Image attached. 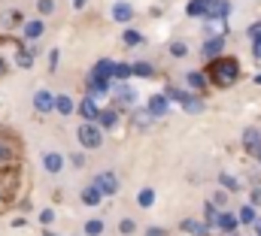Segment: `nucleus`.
Wrapping results in <instances>:
<instances>
[{"instance_id":"obj_1","label":"nucleus","mask_w":261,"mask_h":236,"mask_svg":"<svg viewBox=\"0 0 261 236\" xmlns=\"http://www.w3.org/2000/svg\"><path fill=\"white\" fill-rule=\"evenodd\" d=\"M210 79L219 85V88H228L240 79V64L237 58H216L210 64Z\"/></svg>"},{"instance_id":"obj_2","label":"nucleus","mask_w":261,"mask_h":236,"mask_svg":"<svg viewBox=\"0 0 261 236\" xmlns=\"http://www.w3.org/2000/svg\"><path fill=\"white\" fill-rule=\"evenodd\" d=\"M76 136H79V142H82L85 149H97V145L103 142V136H100V130H97L94 124H82Z\"/></svg>"},{"instance_id":"obj_3","label":"nucleus","mask_w":261,"mask_h":236,"mask_svg":"<svg viewBox=\"0 0 261 236\" xmlns=\"http://www.w3.org/2000/svg\"><path fill=\"white\" fill-rule=\"evenodd\" d=\"M15 188H18V176L6 167V170H0V203L3 200H9L12 194H15Z\"/></svg>"},{"instance_id":"obj_4","label":"nucleus","mask_w":261,"mask_h":236,"mask_svg":"<svg viewBox=\"0 0 261 236\" xmlns=\"http://www.w3.org/2000/svg\"><path fill=\"white\" fill-rule=\"evenodd\" d=\"M231 3L228 0H206L203 3V18H228Z\"/></svg>"},{"instance_id":"obj_5","label":"nucleus","mask_w":261,"mask_h":236,"mask_svg":"<svg viewBox=\"0 0 261 236\" xmlns=\"http://www.w3.org/2000/svg\"><path fill=\"white\" fill-rule=\"evenodd\" d=\"M94 188H97L100 194H116V191H119V179L113 176V173H100V176L94 179Z\"/></svg>"},{"instance_id":"obj_6","label":"nucleus","mask_w":261,"mask_h":236,"mask_svg":"<svg viewBox=\"0 0 261 236\" xmlns=\"http://www.w3.org/2000/svg\"><path fill=\"white\" fill-rule=\"evenodd\" d=\"M243 145H246V152H252L255 158H261V133L258 130H246L243 133Z\"/></svg>"},{"instance_id":"obj_7","label":"nucleus","mask_w":261,"mask_h":236,"mask_svg":"<svg viewBox=\"0 0 261 236\" xmlns=\"http://www.w3.org/2000/svg\"><path fill=\"white\" fill-rule=\"evenodd\" d=\"M149 115H152V118H161V115H167V97H161V94H155V97L149 100Z\"/></svg>"},{"instance_id":"obj_8","label":"nucleus","mask_w":261,"mask_h":236,"mask_svg":"<svg viewBox=\"0 0 261 236\" xmlns=\"http://www.w3.org/2000/svg\"><path fill=\"white\" fill-rule=\"evenodd\" d=\"M34 106H37V112H52V94L49 91H37L34 94Z\"/></svg>"},{"instance_id":"obj_9","label":"nucleus","mask_w":261,"mask_h":236,"mask_svg":"<svg viewBox=\"0 0 261 236\" xmlns=\"http://www.w3.org/2000/svg\"><path fill=\"white\" fill-rule=\"evenodd\" d=\"M52 109H55L58 115H70V112H73V100H70L67 94H61V97H52Z\"/></svg>"},{"instance_id":"obj_10","label":"nucleus","mask_w":261,"mask_h":236,"mask_svg":"<svg viewBox=\"0 0 261 236\" xmlns=\"http://www.w3.org/2000/svg\"><path fill=\"white\" fill-rule=\"evenodd\" d=\"M216 224H219V227H222V230H225V233H234V230H237V224H240V221H237V218H234V215H231V212H219V221H216Z\"/></svg>"},{"instance_id":"obj_11","label":"nucleus","mask_w":261,"mask_h":236,"mask_svg":"<svg viewBox=\"0 0 261 236\" xmlns=\"http://www.w3.org/2000/svg\"><path fill=\"white\" fill-rule=\"evenodd\" d=\"M116 91V100L122 103V106H130L134 100H137V94H134V88H128V85H119V88H113Z\"/></svg>"},{"instance_id":"obj_12","label":"nucleus","mask_w":261,"mask_h":236,"mask_svg":"<svg viewBox=\"0 0 261 236\" xmlns=\"http://www.w3.org/2000/svg\"><path fill=\"white\" fill-rule=\"evenodd\" d=\"M222 46H225V40L222 37H213L210 43H203V58H216L222 52Z\"/></svg>"},{"instance_id":"obj_13","label":"nucleus","mask_w":261,"mask_h":236,"mask_svg":"<svg viewBox=\"0 0 261 236\" xmlns=\"http://www.w3.org/2000/svg\"><path fill=\"white\" fill-rule=\"evenodd\" d=\"M179 103H182V106H186V112H192V115L203 112V100H200V97H192V94H186Z\"/></svg>"},{"instance_id":"obj_14","label":"nucleus","mask_w":261,"mask_h":236,"mask_svg":"<svg viewBox=\"0 0 261 236\" xmlns=\"http://www.w3.org/2000/svg\"><path fill=\"white\" fill-rule=\"evenodd\" d=\"M43 167H46V170H49V173H58V170H61V167H64V158H61V155H55V152H52V155H46V158H43Z\"/></svg>"},{"instance_id":"obj_15","label":"nucleus","mask_w":261,"mask_h":236,"mask_svg":"<svg viewBox=\"0 0 261 236\" xmlns=\"http://www.w3.org/2000/svg\"><path fill=\"white\" fill-rule=\"evenodd\" d=\"M130 15H134L130 3H116V6H113V18H116V21H130Z\"/></svg>"},{"instance_id":"obj_16","label":"nucleus","mask_w":261,"mask_h":236,"mask_svg":"<svg viewBox=\"0 0 261 236\" xmlns=\"http://www.w3.org/2000/svg\"><path fill=\"white\" fill-rule=\"evenodd\" d=\"M182 230H189L192 236H206V224H200L195 218H186V221H182Z\"/></svg>"},{"instance_id":"obj_17","label":"nucleus","mask_w":261,"mask_h":236,"mask_svg":"<svg viewBox=\"0 0 261 236\" xmlns=\"http://www.w3.org/2000/svg\"><path fill=\"white\" fill-rule=\"evenodd\" d=\"M79 112H82V118H88V121H91V118H97V112H100V109L94 106V100H91V97H85V100L79 103Z\"/></svg>"},{"instance_id":"obj_18","label":"nucleus","mask_w":261,"mask_h":236,"mask_svg":"<svg viewBox=\"0 0 261 236\" xmlns=\"http://www.w3.org/2000/svg\"><path fill=\"white\" fill-rule=\"evenodd\" d=\"M91 76H94V79H110V76H113V61H97V67H94Z\"/></svg>"},{"instance_id":"obj_19","label":"nucleus","mask_w":261,"mask_h":236,"mask_svg":"<svg viewBox=\"0 0 261 236\" xmlns=\"http://www.w3.org/2000/svg\"><path fill=\"white\" fill-rule=\"evenodd\" d=\"M113 85H110V79H94L91 76V82H88V91H94V94H107Z\"/></svg>"},{"instance_id":"obj_20","label":"nucleus","mask_w":261,"mask_h":236,"mask_svg":"<svg viewBox=\"0 0 261 236\" xmlns=\"http://www.w3.org/2000/svg\"><path fill=\"white\" fill-rule=\"evenodd\" d=\"M100 197H103V194H100V191H97L94 185L82 191V203H88V206H97V203H100Z\"/></svg>"},{"instance_id":"obj_21","label":"nucleus","mask_w":261,"mask_h":236,"mask_svg":"<svg viewBox=\"0 0 261 236\" xmlns=\"http://www.w3.org/2000/svg\"><path fill=\"white\" fill-rule=\"evenodd\" d=\"M40 34H43V21H28V24H24V37H28V40H37Z\"/></svg>"},{"instance_id":"obj_22","label":"nucleus","mask_w":261,"mask_h":236,"mask_svg":"<svg viewBox=\"0 0 261 236\" xmlns=\"http://www.w3.org/2000/svg\"><path fill=\"white\" fill-rule=\"evenodd\" d=\"M130 73H137V76H152L155 70H152V64H146V61H137V64H130Z\"/></svg>"},{"instance_id":"obj_23","label":"nucleus","mask_w":261,"mask_h":236,"mask_svg":"<svg viewBox=\"0 0 261 236\" xmlns=\"http://www.w3.org/2000/svg\"><path fill=\"white\" fill-rule=\"evenodd\" d=\"M97 121H100V127H113L116 124V112L113 109H100L97 112Z\"/></svg>"},{"instance_id":"obj_24","label":"nucleus","mask_w":261,"mask_h":236,"mask_svg":"<svg viewBox=\"0 0 261 236\" xmlns=\"http://www.w3.org/2000/svg\"><path fill=\"white\" fill-rule=\"evenodd\" d=\"M113 76H116V79H128L130 64H116V61H113Z\"/></svg>"},{"instance_id":"obj_25","label":"nucleus","mask_w":261,"mask_h":236,"mask_svg":"<svg viewBox=\"0 0 261 236\" xmlns=\"http://www.w3.org/2000/svg\"><path fill=\"white\" fill-rule=\"evenodd\" d=\"M122 43H125V46H140L143 37H140L137 31H125V34H122Z\"/></svg>"},{"instance_id":"obj_26","label":"nucleus","mask_w":261,"mask_h":236,"mask_svg":"<svg viewBox=\"0 0 261 236\" xmlns=\"http://www.w3.org/2000/svg\"><path fill=\"white\" fill-rule=\"evenodd\" d=\"M240 224H252L255 221V209L252 206H246V209H240V218H237Z\"/></svg>"},{"instance_id":"obj_27","label":"nucleus","mask_w":261,"mask_h":236,"mask_svg":"<svg viewBox=\"0 0 261 236\" xmlns=\"http://www.w3.org/2000/svg\"><path fill=\"white\" fill-rule=\"evenodd\" d=\"M137 200H140V206H152V203H155V191H149V188H146V191H140V197H137Z\"/></svg>"},{"instance_id":"obj_28","label":"nucleus","mask_w":261,"mask_h":236,"mask_svg":"<svg viewBox=\"0 0 261 236\" xmlns=\"http://www.w3.org/2000/svg\"><path fill=\"white\" fill-rule=\"evenodd\" d=\"M9 164H12V152L6 145H0V170H6Z\"/></svg>"},{"instance_id":"obj_29","label":"nucleus","mask_w":261,"mask_h":236,"mask_svg":"<svg viewBox=\"0 0 261 236\" xmlns=\"http://www.w3.org/2000/svg\"><path fill=\"white\" fill-rule=\"evenodd\" d=\"M85 233L88 236H100L103 233V224H100V221H88V224H85Z\"/></svg>"},{"instance_id":"obj_30","label":"nucleus","mask_w":261,"mask_h":236,"mask_svg":"<svg viewBox=\"0 0 261 236\" xmlns=\"http://www.w3.org/2000/svg\"><path fill=\"white\" fill-rule=\"evenodd\" d=\"M189 15H195V18L203 15V0H192V3H189Z\"/></svg>"},{"instance_id":"obj_31","label":"nucleus","mask_w":261,"mask_h":236,"mask_svg":"<svg viewBox=\"0 0 261 236\" xmlns=\"http://www.w3.org/2000/svg\"><path fill=\"white\" fill-rule=\"evenodd\" d=\"M219 182H222V185H225L228 191H237V188H240V185H237V179L228 176V173H222V179H219Z\"/></svg>"},{"instance_id":"obj_32","label":"nucleus","mask_w":261,"mask_h":236,"mask_svg":"<svg viewBox=\"0 0 261 236\" xmlns=\"http://www.w3.org/2000/svg\"><path fill=\"white\" fill-rule=\"evenodd\" d=\"M31 64H34V55H31V52H18V67H24V70H28Z\"/></svg>"},{"instance_id":"obj_33","label":"nucleus","mask_w":261,"mask_h":236,"mask_svg":"<svg viewBox=\"0 0 261 236\" xmlns=\"http://www.w3.org/2000/svg\"><path fill=\"white\" fill-rule=\"evenodd\" d=\"M186 52H189V46H186V43H173V46H170V55H176V58H182Z\"/></svg>"},{"instance_id":"obj_34","label":"nucleus","mask_w":261,"mask_h":236,"mask_svg":"<svg viewBox=\"0 0 261 236\" xmlns=\"http://www.w3.org/2000/svg\"><path fill=\"white\" fill-rule=\"evenodd\" d=\"M167 100H182L186 97V91H179V88H167V94H164Z\"/></svg>"},{"instance_id":"obj_35","label":"nucleus","mask_w":261,"mask_h":236,"mask_svg":"<svg viewBox=\"0 0 261 236\" xmlns=\"http://www.w3.org/2000/svg\"><path fill=\"white\" fill-rule=\"evenodd\" d=\"M189 85H195V88H203V76H200V73H189Z\"/></svg>"},{"instance_id":"obj_36","label":"nucleus","mask_w":261,"mask_h":236,"mask_svg":"<svg viewBox=\"0 0 261 236\" xmlns=\"http://www.w3.org/2000/svg\"><path fill=\"white\" fill-rule=\"evenodd\" d=\"M206 221H210V224L219 221V209H216V206H206Z\"/></svg>"},{"instance_id":"obj_37","label":"nucleus","mask_w":261,"mask_h":236,"mask_svg":"<svg viewBox=\"0 0 261 236\" xmlns=\"http://www.w3.org/2000/svg\"><path fill=\"white\" fill-rule=\"evenodd\" d=\"M249 40H261V21L258 24H249Z\"/></svg>"},{"instance_id":"obj_38","label":"nucleus","mask_w":261,"mask_h":236,"mask_svg":"<svg viewBox=\"0 0 261 236\" xmlns=\"http://www.w3.org/2000/svg\"><path fill=\"white\" fill-rule=\"evenodd\" d=\"M119 230H122V233H134V221H130V218H125V221H122V224H119Z\"/></svg>"},{"instance_id":"obj_39","label":"nucleus","mask_w":261,"mask_h":236,"mask_svg":"<svg viewBox=\"0 0 261 236\" xmlns=\"http://www.w3.org/2000/svg\"><path fill=\"white\" fill-rule=\"evenodd\" d=\"M52 218H55V212H52V209H43V212H40V221H43V224H49Z\"/></svg>"},{"instance_id":"obj_40","label":"nucleus","mask_w":261,"mask_h":236,"mask_svg":"<svg viewBox=\"0 0 261 236\" xmlns=\"http://www.w3.org/2000/svg\"><path fill=\"white\" fill-rule=\"evenodd\" d=\"M52 9H55L52 0H40V12H52Z\"/></svg>"},{"instance_id":"obj_41","label":"nucleus","mask_w":261,"mask_h":236,"mask_svg":"<svg viewBox=\"0 0 261 236\" xmlns=\"http://www.w3.org/2000/svg\"><path fill=\"white\" fill-rule=\"evenodd\" d=\"M146 236H167V233H164L161 227H149V230H146Z\"/></svg>"},{"instance_id":"obj_42","label":"nucleus","mask_w":261,"mask_h":236,"mask_svg":"<svg viewBox=\"0 0 261 236\" xmlns=\"http://www.w3.org/2000/svg\"><path fill=\"white\" fill-rule=\"evenodd\" d=\"M252 203H255V206H258V203H261V191H258V188L252 191Z\"/></svg>"},{"instance_id":"obj_43","label":"nucleus","mask_w":261,"mask_h":236,"mask_svg":"<svg viewBox=\"0 0 261 236\" xmlns=\"http://www.w3.org/2000/svg\"><path fill=\"white\" fill-rule=\"evenodd\" d=\"M73 6H76V9H82V6H85V0H73Z\"/></svg>"},{"instance_id":"obj_44","label":"nucleus","mask_w":261,"mask_h":236,"mask_svg":"<svg viewBox=\"0 0 261 236\" xmlns=\"http://www.w3.org/2000/svg\"><path fill=\"white\" fill-rule=\"evenodd\" d=\"M3 76H6V64L0 61V79H3Z\"/></svg>"},{"instance_id":"obj_45","label":"nucleus","mask_w":261,"mask_h":236,"mask_svg":"<svg viewBox=\"0 0 261 236\" xmlns=\"http://www.w3.org/2000/svg\"><path fill=\"white\" fill-rule=\"evenodd\" d=\"M255 55H261V40H255Z\"/></svg>"},{"instance_id":"obj_46","label":"nucleus","mask_w":261,"mask_h":236,"mask_svg":"<svg viewBox=\"0 0 261 236\" xmlns=\"http://www.w3.org/2000/svg\"><path fill=\"white\" fill-rule=\"evenodd\" d=\"M255 230H258V236H261V221H258V224H255Z\"/></svg>"},{"instance_id":"obj_47","label":"nucleus","mask_w":261,"mask_h":236,"mask_svg":"<svg viewBox=\"0 0 261 236\" xmlns=\"http://www.w3.org/2000/svg\"><path fill=\"white\" fill-rule=\"evenodd\" d=\"M46 236H55V233H46Z\"/></svg>"},{"instance_id":"obj_48","label":"nucleus","mask_w":261,"mask_h":236,"mask_svg":"<svg viewBox=\"0 0 261 236\" xmlns=\"http://www.w3.org/2000/svg\"><path fill=\"white\" fill-rule=\"evenodd\" d=\"M203 3H206V0H203Z\"/></svg>"}]
</instances>
